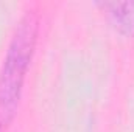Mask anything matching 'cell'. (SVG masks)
<instances>
[{
  "label": "cell",
  "mask_w": 134,
  "mask_h": 132,
  "mask_svg": "<svg viewBox=\"0 0 134 132\" xmlns=\"http://www.w3.org/2000/svg\"><path fill=\"white\" fill-rule=\"evenodd\" d=\"M37 39V17L28 11L16 27L0 71V120L9 123L17 110L25 75Z\"/></svg>",
  "instance_id": "1"
},
{
  "label": "cell",
  "mask_w": 134,
  "mask_h": 132,
  "mask_svg": "<svg viewBox=\"0 0 134 132\" xmlns=\"http://www.w3.org/2000/svg\"><path fill=\"white\" fill-rule=\"evenodd\" d=\"M111 25L123 36H134V2H100Z\"/></svg>",
  "instance_id": "2"
}]
</instances>
